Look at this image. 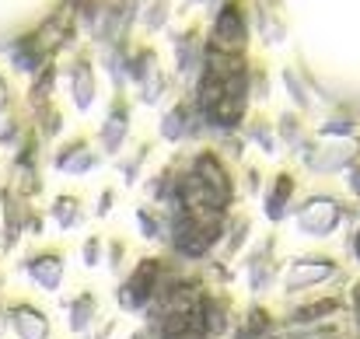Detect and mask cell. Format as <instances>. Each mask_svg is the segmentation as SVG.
Masks as SVG:
<instances>
[{"label":"cell","instance_id":"obj_1","mask_svg":"<svg viewBox=\"0 0 360 339\" xmlns=\"http://www.w3.org/2000/svg\"><path fill=\"white\" fill-rule=\"evenodd\" d=\"M207 322L200 308H175L165 322V339H203Z\"/></svg>","mask_w":360,"mask_h":339},{"label":"cell","instance_id":"obj_2","mask_svg":"<svg viewBox=\"0 0 360 339\" xmlns=\"http://www.w3.org/2000/svg\"><path fill=\"white\" fill-rule=\"evenodd\" d=\"M245 46V25L238 18V7H224L221 21H217V49L221 53H238Z\"/></svg>","mask_w":360,"mask_h":339},{"label":"cell","instance_id":"obj_3","mask_svg":"<svg viewBox=\"0 0 360 339\" xmlns=\"http://www.w3.org/2000/svg\"><path fill=\"white\" fill-rule=\"evenodd\" d=\"M154 276H158V262H143V266L136 269V276H133V283H129L133 305H143V301H147V294H150V287H154Z\"/></svg>","mask_w":360,"mask_h":339},{"label":"cell","instance_id":"obj_4","mask_svg":"<svg viewBox=\"0 0 360 339\" xmlns=\"http://www.w3.org/2000/svg\"><path fill=\"white\" fill-rule=\"evenodd\" d=\"M357 315H360V290H357Z\"/></svg>","mask_w":360,"mask_h":339},{"label":"cell","instance_id":"obj_5","mask_svg":"<svg viewBox=\"0 0 360 339\" xmlns=\"http://www.w3.org/2000/svg\"><path fill=\"white\" fill-rule=\"evenodd\" d=\"M357 252H360V238H357Z\"/></svg>","mask_w":360,"mask_h":339}]
</instances>
